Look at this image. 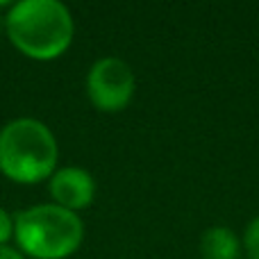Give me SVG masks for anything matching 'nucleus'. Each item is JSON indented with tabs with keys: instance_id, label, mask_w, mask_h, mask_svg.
<instances>
[{
	"instance_id": "8",
	"label": "nucleus",
	"mask_w": 259,
	"mask_h": 259,
	"mask_svg": "<svg viewBox=\"0 0 259 259\" xmlns=\"http://www.w3.org/2000/svg\"><path fill=\"white\" fill-rule=\"evenodd\" d=\"M14 237V216L5 207H0V246H7V241Z\"/></svg>"
},
{
	"instance_id": "2",
	"label": "nucleus",
	"mask_w": 259,
	"mask_h": 259,
	"mask_svg": "<svg viewBox=\"0 0 259 259\" xmlns=\"http://www.w3.org/2000/svg\"><path fill=\"white\" fill-rule=\"evenodd\" d=\"M59 146L39 118H14L0 130V173L18 184L50 180L57 170Z\"/></svg>"
},
{
	"instance_id": "6",
	"label": "nucleus",
	"mask_w": 259,
	"mask_h": 259,
	"mask_svg": "<svg viewBox=\"0 0 259 259\" xmlns=\"http://www.w3.org/2000/svg\"><path fill=\"white\" fill-rule=\"evenodd\" d=\"M241 241L234 230L225 225H214L200 234V259H239Z\"/></svg>"
},
{
	"instance_id": "3",
	"label": "nucleus",
	"mask_w": 259,
	"mask_h": 259,
	"mask_svg": "<svg viewBox=\"0 0 259 259\" xmlns=\"http://www.w3.org/2000/svg\"><path fill=\"white\" fill-rule=\"evenodd\" d=\"M14 239L32 259H68L82 246L84 225L75 211L46 202L14 216Z\"/></svg>"
},
{
	"instance_id": "5",
	"label": "nucleus",
	"mask_w": 259,
	"mask_h": 259,
	"mask_svg": "<svg viewBox=\"0 0 259 259\" xmlns=\"http://www.w3.org/2000/svg\"><path fill=\"white\" fill-rule=\"evenodd\" d=\"M48 193L55 205L68 211H80L94 202L96 198V180L89 170L80 166H62L48 180Z\"/></svg>"
},
{
	"instance_id": "7",
	"label": "nucleus",
	"mask_w": 259,
	"mask_h": 259,
	"mask_svg": "<svg viewBox=\"0 0 259 259\" xmlns=\"http://www.w3.org/2000/svg\"><path fill=\"white\" fill-rule=\"evenodd\" d=\"M243 248H246L248 259H259V216L246 225L243 232Z\"/></svg>"
},
{
	"instance_id": "1",
	"label": "nucleus",
	"mask_w": 259,
	"mask_h": 259,
	"mask_svg": "<svg viewBox=\"0 0 259 259\" xmlns=\"http://www.w3.org/2000/svg\"><path fill=\"white\" fill-rule=\"evenodd\" d=\"M5 34L27 59L53 62L71 48L75 21L59 0H21L5 14Z\"/></svg>"
},
{
	"instance_id": "9",
	"label": "nucleus",
	"mask_w": 259,
	"mask_h": 259,
	"mask_svg": "<svg viewBox=\"0 0 259 259\" xmlns=\"http://www.w3.org/2000/svg\"><path fill=\"white\" fill-rule=\"evenodd\" d=\"M0 259H25V255L21 250H16V248L0 246Z\"/></svg>"
},
{
	"instance_id": "10",
	"label": "nucleus",
	"mask_w": 259,
	"mask_h": 259,
	"mask_svg": "<svg viewBox=\"0 0 259 259\" xmlns=\"http://www.w3.org/2000/svg\"><path fill=\"white\" fill-rule=\"evenodd\" d=\"M3 7H7V5L0 3V9ZM3 32H5V14H0V36H3Z\"/></svg>"
},
{
	"instance_id": "4",
	"label": "nucleus",
	"mask_w": 259,
	"mask_h": 259,
	"mask_svg": "<svg viewBox=\"0 0 259 259\" xmlns=\"http://www.w3.org/2000/svg\"><path fill=\"white\" fill-rule=\"evenodd\" d=\"M87 96L98 112L116 114L134 98L137 80L132 66L121 57H100L87 73Z\"/></svg>"
}]
</instances>
